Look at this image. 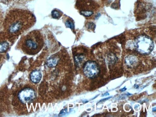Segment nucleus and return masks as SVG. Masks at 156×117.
I'll list each match as a JSON object with an SVG mask.
<instances>
[{
    "mask_svg": "<svg viewBox=\"0 0 156 117\" xmlns=\"http://www.w3.org/2000/svg\"><path fill=\"white\" fill-rule=\"evenodd\" d=\"M35 17L29 11L15 9L10 11L4 24V28L11 36L20 35L31 27L35 23Z\"/></svg>",
    "mask_w": 156,
    "mask_h": 117,
    "instance_id": "nucleus-1",
    "label": "nucleus"
},
{
    "mask_svg": "<svg viewBox=\"0 0 156 117\" xmlns=\"http://www.w3.org/2000/svg\"><path fill=\"white\" fill-rule=\"evenodd\" d=\"M43 45V39L40 32L34 30L21 38L19 46L25 53L32 55L40 52Z\"/></svg>",
    "mask_w": 156,
    "mask_h": 117,
    "instance_id": "nucleus-2",
    "label": "nucleus"
},
{
    "mask_svg": "<svg viewBox=\"0 0 156 117\" xmlns=\"http://www.w3.org/2000/svg\"><path fill=\"white\" fill-rule=\"evenodd\" d=\"M134 47L136 52L139 54L148 55L154 49V42L148 36L140 35L135 40Z\"/></svg>",
    "mask_w": 156,
    "mask_h": 117,
    "instance_id": "nucleus-3",
    "label": "nucleus"
},
{
    "mask_svg": "<svg viewBox=\"0 0 156 117\" xmlns=\"http://www.w3.org/2000/svg\"><path fill=\"white\" fill-rule=\"evenodd\" d=\"M37 94L33 88H24L18 93V100L22 104H28L33 102L36 98Z\"/></svg>",
    "mask_w": 156,
    "mask_h": 117,
    "instance_id": "nucleus-4",
    "label": "nucleus"
},
{
    "mask_svg": "<svg viewBox=\"0 0 156 117\" xmlns=\"http://www.w3.org/2000/svg\"><path fill=\"white\" fill-rule=\"evenodd\" d=\"M83 70L85 76L91 79L96 77L100 71L97 63L94 61H88L84 63Z\"/></svg>",
    "mask_w": 156,
    "mask_h": 117,
    "instance_id": "nucleus-5",
    "label": "nucleus"
},
{
    "mask_svg": "<svg viewBox=\"0 0 156 117\" xmlns=\"http://www.w3.org/2000/svg\"><path fill=\"white\" fill-rule=\"evenodd\" d=\"M42 74L41 72L39 70H35L32 72L30 75V79L32 82L34 84H38L41 79Z\"/></svg>",
    "mask_w": 156,
    "mask_h": 117,
    "instance_id": "nucleus-6",
    "label": "nucleus"
},
{
    "mask_svg": "<svg viewBox=\"0 0 156 117\" xmlns=\"http://www.w3.org/2000/svg\"><path fill=\"white\" fill-rule=\"evenodd\" d=\"M10 43L7 39L0 40V53L6 52L9 48Z\"/></svg>",
    "mask_w": 156,
    "mask_h": 117,
    "instance_id": "nucleus-7",
    "label": "nucleus"
},
{
    "mask_svg": "<svg viewBox=\"0 0 156 117\" xmlns=\"http://www.w3.org/2000/svg\"><path fill=\"white\" fill-rule=\"evenodd\" d=\"M74 60L76 65L78 67H79L82 65L84 61L85 60V56L84 54L82 53L76 54L74 57Z\"/></svg>",
    "mask_w": 156,
    "mask_h": 117,
    "instance_id": "nucleus-8",
    "label": "nucleus"
},
{
    "mask_svg": "<svg viewBox=\"0 0 156 117\" xmlns=\"http://www.w3.org/2000/svg\"><path fill=\"white\" fill-rule=\"evenodd\" d=\"M58 61H59V60L56 57H51L47 61V65L51 68L55 67L57 65Z\"/></svg>",
    "mask_w": 156,
    "mask_h": 117,
    "instance_id": "nucleus-9",
    "label": "nucleus"
},
{
    "mask_svg": "<svg viewBox=\"0 0 156 117\" xmlns=\"http://www.w3.org/2000/svg\"><path fill=\"white\" fill-rule=\"evenodd\" d=\"M136 62L135 57L133 56H128L126 58V62L128 66H132Z\"/></svg>",
    "mask_w": 156,
    "mask_h": 117,
    "instance_id": "nucleus-10",
    "label": "nucleus"
},
{
    "mask_svg": "<svg viewBox=\"0 0 156 117\" xmlns=\"http://www.w3.org/2000/svg\"><path fill=\"white\" fill-rule=\"evenodd\" d=\"M80 14L83 15L84 17H89L94 14L93 11L89 10H83L80 11Z\"/></svg>",
    "mask_w": 156,
    "mask_h": 117,
    "instance_id": "nucleus-11",
    "label": "nucleus"
},
{
    "mask_svg": "<svg viewBox=\"0 0 156 117\" xmlns=\"http://www.w3.org/2000/svg\"><path fill=\"white\" fill-rule=\"evenodd\" d=\"M52 17L55 19H58L61 16V14L58 11L53 10L52 13Z\"/></svg>",
    "mask_w": 156,
    "mask_h": 117,
    "instance_id": "nucleus-12",
    "label": "nucleus"
},
{
    "mask_svg": "<svg viewBox=\"0 0 156 117\" xmlns=\"http://www.w3.org/2000/svg\"><path fill=\"white\" fill-rule=\"evenodd\" d=\"M65 26L68 28H71V29H74V24L70 20H67V21H66Z\"/></svg>",
    "mask_w": 156,
    "mask_h": 117,
    "instance_id": "nucleus-13",
    "label": "nucleus"
},
{
    "mask_svg": "<svg viewBox=\"0 0 156 117\" xmlns=\"http://www.w3.org/2000/svg\"><path fill=\"white\" fill-rule=\"evenodd\" d=\"M87 27H88V29H92V30H94L96 26L93 23H89L87 24Z\"/></svg>",
    "mask_w": 156,
    "mask_h": 117,
    "instance_id": "nucleus-14",
    "label": "nucleus"
},
{
    "mask_svg": "<svg viewBox=\"0 0 156 117\" xmlns=\"http://www.w3.org/2000/svg\"><path fill=\"white\" fill-rule=\"evenodd\" d=\"M9 1L18 2H28L31 0H6Z\"/></svg>",
    "mask_w": 156,
    "mask_h": 117,
    "instance_id": "nucleus-15",
    "label": "nucleus"
},
{
    "mask_svg": "<svg viewBox=\"0 0 156 117\" xmlns=\"http://www.w3.org/2000/svg\"><path fill=\"white\" fill-rule=\"evenodd\" d=\"M2 23V15L1 11L0 10V27L1 26Z\"/></svg>",
    "mask_w": 156,
    "mask_h": 117,
    "instance_id": "nucleus-16",
    "label": "nucleus"
},
{
    "mask_svg": "<svg viewBox=\"0 0 156 117\" xmlns=\"http://www.w3.org/2000/svg\"><path fill=\"white\" fill-rule=\"evenodd\" d=\"M66 109H65V110H62V111H61V113L60 114H62V115H63V114H65V113H66Z\"/></svg>",
    "mask_w": 156,
    "mask_h": 117,
    "instance_id": "nucleus-17",
    "label": "nucleus"
},
{
    "mask_svg": "<svg viewBox=\"0 0 156 117\" xmlns=\"http://www.w3.org/2000/svg\"><path fill=\"white\" fill-rule=\"evenodd\" d=\"M112 97H108V98H105V99H103V100H101L100 101V102H101V101H104L106 100H109L110 98H111Z\"/></svg>",
    "mask_w": 156,
    "mask_h": 117,
    "instance_id": "nucleus-18",
    "label": "nucleus"
},
{
    "mask_svg": "<svg viewBox=\"0 0 156 117\" xmlns=\"http://www.w3.org/2000/svg\"><path fill=\"white\" fill-rule=\"evenodd\" d=\"M100 14H97V15L96 16V18H95V19H98V18H99V17H100Z\"/></svg>",
    "mask_w": 156,
    "mask_h": 117,
    "instance_id": "nucleus-19",
    "label": "nucleus"
},
{
    "mask_svg": "<svg viewBox=\"0 0 156 117\" xmlns=\"http://www.w3.org/2000/svg\"><path fill=\"white\" fill-rule=\"evenodd\" d=\"M126 87H125L123 88V89H121L120 91H121V92H123L125 91H126Z\"/></svg>",
    "mask_w": 156,
    "mask_h": 117,
    "instance_id": "nucleus-20",
    "label": "nucleus"
},
{
    "mask_svg": "<svg viewBox=\"0 0 156 117\" xmlns=\"http://www.w3.org/2000/svg\"><path fill=\"white\" fill-rule=\"evenodd\" d=\"M135 88H136V89H137V88H138L139 86H138V85H136V84H135Z\"/></svg>",
    "mask_w": 156,
    "mask_h": 117,
    "instance_id": "nucleus-21",
    "label": "nucleus"
},
{
    "mask_svg": "<svg viewBox=\"0 0 156 117\" xmlns=\"http://www.w3.org/2000/svg\"><path fill=\"white\" fill-rule=\"evenodd\" d=\"M109 93H106L105 94H104V95H103V96H106V95H109Z\"/></svg>",
    "mask_w": 156,
    "mask_h": 117,
    "instance_id": "nucleus-22",
    "label": "nucleus"
}]
</instances>
